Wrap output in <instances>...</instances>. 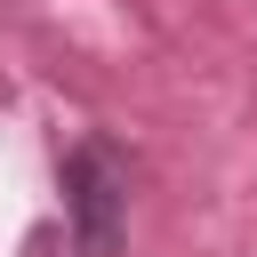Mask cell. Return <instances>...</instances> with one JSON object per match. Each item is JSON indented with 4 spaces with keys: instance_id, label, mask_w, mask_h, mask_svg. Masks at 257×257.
Returning <instances> with one entry per match:
<instances>
[{
    "instance_id": "6da1fadb",
    "label": "cell",
    "mask_w": 257,
    "mask_h": 257,
    "mask_svg": "<svg viewBox=\"0 0 257 257\" xmlns=\"http://www.w3.org/2000/svg\"><path fill=\"white\" fill-rule=\"evenodd\" d=\"M128 153L112 137H72L64 161H56V193H64V233H72V257H120L128 249Z\"/></svg>"
}]
</instances>
